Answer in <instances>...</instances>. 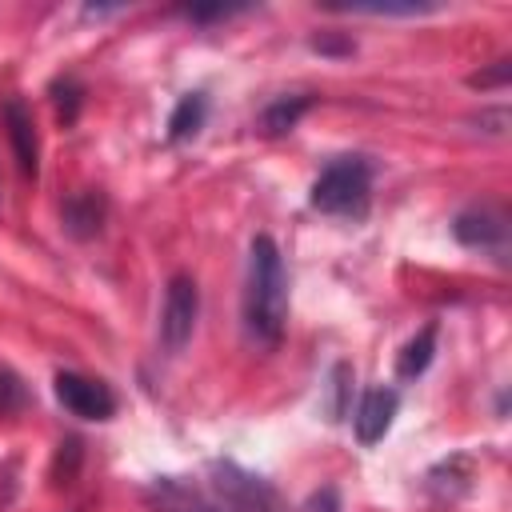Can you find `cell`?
<instances>
[{
	"instance_id": "6da1fadb",
	"label": "cell",
	"mask_w": 512,
	"mask_h": 512,
	"mask_svg": "<svg viewBox=\"0 0 512 512\" xmlns=\"http://www.w3.org/2000/svg\"><path fill=\"white\" fill-rule=\"evenodd\" d=\"M288 324V272L272 236H256L244 276V328L256 344L276 348Z\"/></svg>"
},
{
	"instance_id": "7a4b0ae2",
	"label": "cell",
	"mask_w": 512,
	"mask_h": 512,
	"mask_svg": "<svg viewBox=\"0 0 512 512\" xmlns=\"http://www.w3.org/2000/svg\"><path fill=\"white\" fill-rule=\"evenodd\" d=\"M372 192V168L364 156H340L312 180V208L328 216H364Z\"/></svg>"
},
{
	"instance_id": "3957f363",
	"label": "cell",
	"mask_w": 512,
	"mask_h": 512,
	"mask_svg": "<svg viewBox=\"0 0 512 512\" xmlns=\"http://www.w3.org/2000/svg\"><path fill=\"white\" fill-rule=\"evenodd\" d=\"M212 488H216L224 512H284L276 492H272V484L252 476V472H244L232 460H216L212 464Z\"/></svg>"
},
{
	"instance_id": "277c9868",
	"label": "cell",
	"mask_w": 512,
	"mask_h": 512,
	"mask_svg": "<svg viewBox=\"0 0 512 512\" xmlns=\"http://www.w3.org/2000/svg\"><path fill=\"white\" fill-rule=\"evenodd\" d=\"M200 316V288L192 276H172L168 292H164V312H160V344L164 352H184V344L192 340Z\"/></svg>"
},
{
	"instance_id": "5b68a950",
	"label": "cell",
	"mask_w": 512,
	"mask_h": 512,
	"mask_svg": "<svg viewBox=\"0 0 512 512\" xmlns=\"http://www.w3.org/2000/svg\"><path fill=\"white\" fill-rule=\"evenodd\" d=\"M452 232L464 248H480V252H492L496 260H504L508 252V216L492 204H476V208H464L456 220H452Z\"/></svg>"
},
{
	"instance_id": "8992f818",
	"label": "cell",
	"mask_w": 512,
	"mask_h": 512,
	"mask_svg": "<svg viewBox=\"0 0 512 512\" xmlns=\"http://www.w3.org/2000/svg\"><path fill=\"white\" fill-rule=\"evenodd\" d=\"M56 400L80 420H108L116 412V396L104 380L80 372H56Z\"/></svg>"
},
{
	"instance_id": "52a82bcc",
	"label": "cell",
	"mask_w": 512,
	"mask_h": 512,
	"mask_svg": "<svg viewBox=\"0 0 512 512\" xmlns=\"http://www.w3.org/2000/svg\"><path fill=\"white\" fill-rule=\"evenodd\" d=\"M4 124H8V140H12V152H16V164L28 180H36L40 172V136H36V120L28 112L24 100H8L4 104Z\"/></svg>"
},
{
	"instance_id": "ba28073f",
	"label": "cell",
	"mask_w": 512,
	"mask_h": 512,
	"mask_svg": "<svg viewBox=\"0 0 512 512\" xmlns=\"http://www.w3.org/2000/svg\"><path fill=\"white\" fill-rule=\"evenodd\" d=\"M400 408V396L392 388H368L360 396V408L352 416V428H356V440L360 444H376L384 440V432L392 428V416Z\"/></svg>"
},
{
	"instance_id": "9c48e42d",
	"label": "cell",
	"mask_w": 512,
	"mask_h": 512,
	"mask_svg": "<svg viewBox=\"0 0 512 512\" xmlns=\"http://www.w3.org/2000/svg\"><path fill=\"white\" fill-rule=\"evenodd\" d=\"M148 500L156 504V512H220L200 488H192L180 476H160L148 488Z\"/></svg>"
},
{
	"instance_id": "30bf717a",
	"label": "cell",
	"mask_w": 512,
	"mask_h": 512,
	"mask_svg": "<svg viewBox=\"0 0 512 512\" xmlns=\"http://www.w3.org/2000/svg\"><path fill=\"white\" fill-rule=\"evenodd\" d=\"M104 216H108V204L96 188H84V192H72L64 200V228L68 236L76 240H92L100 228H104Z\"/></svg>"
},
{
	"instance_id": "8fae6325",
	"label": "cell",
	"mask_w": 512,
	"mask_h": 512,
	"mask_svg": "<svg viewBox=\"0 0 512 512\" xmlns=\"http://www.w3.org/2000/svg\"><path fill=\"white\" fill-rule=\"evenodd\" d=\"M432 356H436V324H424V328L400 348V356H396V376H400V380L424 376V368L432 364Z\"/></svg>"
},
{
	"instance_id": "7c38bea8",
	"label": "cell",
	"mask_w": 512,
	"mask_h": 512,
	"mask_svg": "<svg viewBox=\"0 0 512 512\" xmlns=\"http://www.w3.org/2000/svg\"><path fill=\"white\" fill-rule=\"evenodd\" d=\"M204 116H208V96L204 92H188L180 96V104L172 108L168 116V140H192L200 128H204Z\"/></svg>"
},
{
	"instance_id": "4fadbf2b",
	"label": "cell",
	"mask_w": 512,
	"mask_h": 512,
	"mask_svg": "<svg viewBox=\"0 0 512 512\" xmlns=\"http://www.w3.org/2000/svg\"><path fill=\"white\" fill-rule=\"evenodd\" d=\"M308 108H312V96H280V100H272V104L264 108L260 132H264V136H284V132L296 128V120H300Z\"/></svg>"
},
{
	"instance_id": "5bb4252c",
	"label": "cell",
	"mask_w": 512,
	"mask_h": 512,
	"mask_svg": "<svg viewBox=\"0 0 512 512\" xmlns=\"http://www.w3.org/2000/svg\"><path fill=\"white\" fill-rule=\"evenodd\" d=\"M52 92H56V112H60V120H64V124H76V112H80V84H76L72 76H64V80L52 84Z\"/></svg>"
},
{
	"instance_id": "9a60e30c",
	"label": "cell",
	"mask_w": 512,
	"mask_h": 512,
	"mask_svg": "<svg viewBox=\"0 0 512 512\" xmlns=\"http://www.w3.org/2000/svg\"><path fill=\"white\" fill-rule=\"evenodd\" d=\"M24 400H28V392H24V384L16 380V372L0 368V416L20 412V408H24Z\"/></svg>"
},
{
	"instance_id": "2e32d148",
	"label": "cell",
	"mask_w": 512,
	"mask_h": 512,
	"mask_svg": "<svg viewBox=\"0 0 512 512\" xmlns=\"http://www.w3.org/2000/svg\"><path fill=\"white\" fill-rule=\"evenodd\" d=\"M344 12H368V16H420L432 12V4H332Z\"/></svg>"
},
{
	"instance_id": "e0dca14e",
	"label": "cell",
	"mask_w": 512,
	"mask_h": 512,
	"mask_svg": "<svg viewBox=\"0 0 512 512\" xmlns=\"http://www.w3.org/2000/svg\"><path fill=\"white\" fill-rule=\"evenodd\" d=\"M300 512H340V496H336V488H332V484L316 488V492L304 500V508H300Z\"/></svg>"
},
{
	"instance_id": "ac0fdd59",
	"label": "cell",
	"mask_w": 512,
	"mask_h": 512,
	"mask_svg": "<svg viewBox=\"0 0 512 512\" xmlns=\"http://www.w3.org/2000/svg\"><path fill=\"white\" fill-rule=\"evenodd\" d=\"M348 376H352V368L348 364H336V372H332V392H336V400H332V420L344 412V392H348Z\"/></svg>"
},
{
	"instance_id": "d6986e66",
	"label": "cell",
	"mask_w": 512,
	"mask_h": 512,
	"mask_svg": "<svg viewBox=\"0 0 512 512\" xmlns=\"http://www.w3.org/2000/svg\"><path fill=\"white\" fill-rule=\"evenodd\" d=\"M508 72H512V64H508V60H496V68H492V72H476L468 84H472V88H492V84H504V80H508Z\"/></svg>"
}]
</instances>
